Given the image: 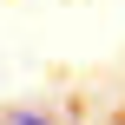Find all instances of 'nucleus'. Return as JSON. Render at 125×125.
<instances>
[{"label":"nucleus","instance_id":"f03ea898","mask_svg":"<svg viewBox=\"0 0 125 125\" xmlns=\"http://www.w3.org/2000/svg\"><path fill=\"white\" fill-rule=\"evenodd\" d=\"M119 125H125V119H119Z\"/></svg>","mask_w":125,"mask_h":125},{"label":"nucleus","instance_id":"f257e3e1","mask_svg":"<svg viewBox=\"0 0 125 125\" xmlns=\"http://www.w3.org/2000/svg\"><path fill=\"white\" fill-rule=\"evenodd\" d=\"M7 125H59V119H53V112H40V105H13Z\"/></svg>","mask_w":125,"mask_h":125}]
</instances>
